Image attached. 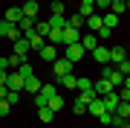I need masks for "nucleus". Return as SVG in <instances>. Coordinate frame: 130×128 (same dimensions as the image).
<instances>
[{
  "instance_id": "1",
  "label": "nucleus",
  "mask_w": 130,
  "mask_h": 128,
  "mask_svg": "<svg viewBox=\"0 0 130 128\" xmlns=\"http://www.w3.org/2000/svg\"><path fill=\"white\" fill-rule=\"evenodd\" d=\"M70 73H72V61H67L64 55H58L55 61H52V76H55V82L64 79V76H70Z\"/></svg>"
},
{
  "instance_id": "2",
  "label": "nucleus",
  "mask_w": 130,
  "mask_h": 128,
  "mask_svg": "<svg viewBox=\"0 0 130 128\" xmlns=\"http://www.w3.org/2000/svg\"><path fill=\"white\" fill-rule=\"evenodd\" d=\"M0 38H9V41H18V38H23V35H20L18 24H9V20H0Z\"/></svg>"
},
{
  "instance_id": "3",
  "label": "nucleus",
  "mask_w": 130,
  "mask_h": 128,
  "mask_svg": "<svg viewBox=\"0 0 130 128\" xmlns=\"http://www.w3.org/2000/svg\"><path fill=\"white\" fill-rule=\"evenodd\" d=\"M84 55H87V52H84V47H81V44H67V52H64V58H67V61L78 64Z\"/></svg>"
},
{
  "instance_id": "4",
  "label": "nucleus",
  "mask_w": 130,
  "mask_h": 128,
  "mask_svg": "<svg viewBox=\"0 0 130 128\" xmlns=\"http://www.w3.org/2000/svg\"><path fill=\"white\" fill-rule=\"evenodd\" d=\"M6 87L20 93V90H23V76H20L18 70H9V76H6Z\"/></svg>"
},
{
  "instance_id": "5",
  "label": "nucleus",
  "mask_w": 130,
  "mask_h": 128,
  "mask_svg": "<svg viewBox=\"0 0 130 128\" xmlns=\"http://www.w3.org/2000/svg\"><path fill=\"white\" fill-rule=\"evenodd\" d=\"M98 99H101V105H104V111H110V114H113V111H116V105L121 102L116 90H110V93H104V96H98Z\"/></svg>"
},
{
  "instance_id": "6",
  "label": "nucleus",
  "mask_w": 130,
  "mask_h": 128,
  "mask_svg": "<svg viewBox=\"0 0 130 128\" xmlns=\"http://www.w3.org/2000/svg\"><path fill=\"white\" fill-rule=\"evenodd\" d=\"M12 52H14V55H20V58L26 61V58H29V41H26V38L12 41Z\"/></svg>"
},
{
  "instance_id": "7",
  "label": "nucleus",
  "mask_w": 130,
  "mask_h": 128,
  "mask_svg": "<svg viewBox=\"0 0 130 128\" xmlns=\"http://www.w3.org/2000/svg\"><path fill=\"white\" fill-rule=\"evenodd\" d=\"M90 52H93L95 64H110V47H101V44H98V47L90 50Z\"/></svg>"
},
{
  "instance_id": "8",
  "label": "nucleus",
  "mask_w": 130,
  "mask_h": 128,
  "mask_svg": "<svg viewBox=\"0 0 130 128\" xmlns=\"http://www.w3.org/2000/svg\"><path fill=\"white\" fill-rule=\"evenodd\" d=\"M78 38H81L78 29H72V26H64V29H61V41H64V47H67V44H78Z\"/></svg>"
},
{
  "instance_id": "9",
  "label": "nucleus",
  "mask_w": 130,
  "mask_h": 128,
  "mask_svg": "<svg viewBox=\"0 0 130 128\" xmlns=\"http://www.w3.org/2000/svg\"><path fill=\"white\" fill-rule=\"evenodd\" d=\"M38 55H41V58H43L46 64H52V61L58 58V47H55V44H43V50L38 52Z\"/></svg>"
},
{
  "instance_id": "10",
  "label": "nucleus",
  "mask_w": 130,
  "mask_h": 128,
  "mask_svg": "<svg viewBox=\"0 0 130 128\" xmlns=\"http://www.w3.org/2000/svg\"><path fill=\"white\" fill-rule=\"evenodd\" d=\"M84 26H87L90 32H98V29H101V12H93L90 18H84Z\"/></svg>"
},
{
  "instance_id": "11",
  "label": "nucleus",
  "mask_w": 130,
  "mask_h": 128,
  "mask_svg": "<svg viewBox=\"0 0 130 128\" xmlns=\"http://www.w3.org/2000/svg\"><path fill=\"white\" fill-rule=\"evenodd\" d=\"M23 38L29 41V50H35V52H41V50H43V44H46V38H41V35H35V32L23 35Z\"/></svg>"
},
{
  "instance_id": "12",
  "label": "nucleus",
  "mask_w": 130,
  "mask_h": 128,
  "mask_svg": "<svg viewBox=\"0 0 130 128\" xmlns=\"http://www.w3.org/2000/svg\"><path fill=\"white\" fill-rule=\"evenodd\" d=\"M78 44L84 47V52H90V50H95V47H98V38H95V32H87L84 38H78Z\"/></svg>"
},
{
  "instance_id": "13",
  "label": "nucleus",
  "mask_w": 130,
  "mask_h": 128,
  "mask_svg": "<svg viewBox=\"0 0 130 128\" xmlns=\"http://www.w3.org/2000/svg\"><path fill=\"white\" fill-rule=\"evenodd\" d=\"M93 90H95V96H104V93H110V90H116V87L107 79H98V82H93Z\"/></svg>"
},
{
  "instance_id": "14",
  "label": "nucleus",
  "mask_w": 130,
  "mask_h": 128,
  "mask_svg": "<svg viewBox=\"0 0 130 128\" xmlns=\"http://www.w3.org/2000/svg\"><path fill=\"white\" fill-rule=\"evenodd\" d=\"M20 15H23V18L38 20V3H35V0H32V3H23V6H20Z\"/></svg>"
},
{
  "instance_id": "15",
  "label": "nucleus",
  "mask_w": 130,
  "mask_h": 128,
  "mask_svg": "<svg viewBox=\"0 0 130 128\" xmlns=\"http://www.w3.org/2000/svg\"><path fill=\"white\" fill-rule=\"evenodd\" d=\"M23 90L38 93V90H41V79H38V76H26V79H23Z\"/></svg>"
},
{
  "instance_id": "16",
  "label": "nucleus",
  "mask_w": 130,
  "mask_h": 128,
  "mask_svg": "<svg viewBox=\"0 0 130 128\" xmlns=\"http://www.w3.org/2000/svg\"><path fill=\"white\" fill-rule=\"evenodd\" d=\"M20 18H23V15H20V6H9L6 15H3V20H9V24H18Z\"/></svg>"
},
{
  "instance_id": "17",
  "label": "nucleus",
  "mask_w": 130,
  "mask_h": 128,
  "mask_svg": "<svg viewBox=\"0 0 130 128\" xmlns=\"http://www.w3.org/2000/svg\"><path fill=\"white\" fill-rule=\"evenodd\" d=\"M124 58H127L124 55V47H110V64L113 67H116L119 61H124Z\"/></svg>"
},
{
  "instance_id": "18",
  "label": "nucleus",
  "mask_w": 130,
  "mask_h": 128,
  "mask_svg": "<svg viewBox=\"0 0 130 128\" xmlns=\"http://www.w3.org/2000/svg\"><path fill=\"white\" fill-rule=\"evenodd\" d=\"M87 114H93V117H101V114H104V105H101V99H98V96L87 105Z\"/></svg>"
},
{
  "instance_id": "19",
  "label": "nucleus",
  "mask_w": 130,
  "mask_h": 128,
  "mask_svg": "<svg viewBox=\"0 0 130 128\" xmlns=\"http://www.w3.org/2000/svg\"><path fill=\"white\" fill-rule=\"evenodd\" d=\"M113 117L127 119V117H130V102H119V105H116V111H113Z\"/></svg>"
},
{
  "instance_id": "20",
  "label": "nucleus",
  "mask_w": 130,
  "mask_h": 128,
  "mask_svg": "<svg viewBox=\"0 0 130 128\" xmlns=\"http://www.w3.org/2000/svg\"><path fill=\"white\" fill-rule=\"evenodd\" d=\"M35 35L46 38V35H49V20H35Z\"/></svg>"
},
{
  "instance_id": "21",
  "label": "nucleus",
  "mask_w": 130,
  "mask_h": 128,
  "mask_svg": "<svg viewBox=\"0 0 130 128\" xmlns=\"http://www.w3.org/2000/svg\"><path fill=\"white\" fill-rule=\"evenodd\" d=\"M52 117H55V111H49L46 105H43V108H38V119H41V122H46V125H49V122H52Z\"/></svg>"
},
{
  "instance_id": "22",
  "label": "nucleus",
  "mask_w": 130,
  "mask_h": 128,
  "mask_svg": "<svg viewBox=\"0 0 130 128\" xmlns=\"http://www.w3.org/2000/svg\"><path fill=\"white\" fill-rule=\"evenodd\" d=\"M95 99V90L93 87H87V90H78V102H84V105H90Z\"/></svg>"
},
{
  "instance_id": "23",
  "label": "nucleus",
  "mask_w": 130,
  "mask_h": 128,
  "mask_svg": "<svg viewBox=\"0 0 130 128\" xmlns=\"http://www.w3.org/2000/svg\"><path fill=\"white\" fill-rule=\"evenodd\" d=\"M64 26H67L64 15H52V18H49V29H64Z\"/></svg>"
},
{
  "instance_id": "24",
  "label": "nucleus",
  "mask_w": 130,
  "mask_h": 128,
  "mask_svg": "<svg viewBox=\"0 0 130 128\" xmlns=\"http://www.w3.org/2000/svg\"><path fill=\"white\" fill-rule=\"evenodd\" d=\"M46 108H49V111H61V108H64V99H61L58 93L49 96V99H46Z\"/></svg>"
},
{
  "instance_id": "25",
  "label": "nucleus",
  "mask_w": 130,
  "mask_h": 128,
  "mask_svg": "<svg viewBox=\"0 0 130 128\" xmlns=\"http://www.w3.org/2000/svg\"><path fill=\"white\" fill-rule=\"evenodd\" d=\"M93 12H95V6H93V3H78V12H75V15H81V18H90Z\"/></svg>"
},
{
  "instance_id": "26",
  "label": "nucleus",
  "mask_w": 130,
  "mask_h": 128,
  "mask_svg": "<svg viewBox=\"0 0 130 128\" xmlns=\"http://www.w3.org/2000/svg\"><path fill=\"white\" fill-rule=\"evenodd\" d=\"M67 26L81 29V26H84V18H81V15H70V18H67Z\"/></svg>"
},
{
  "instance_id": "27",
  "label": "nucleus",
  "mask_w": 130,
  "mask_h": 128,
  "mask_svg": "<svg viewBox=\"0 0 130 128\" xmlns=\"http://www.w3.org/2000/svg\"><path fill=\"white\" fill-rule=\"evenodd\" d=\"M75 82H78V76H72V73H70V76H64V79H58L55 85H64V87H75Z\"/></svg>"
},
{
  "instance_id": "28",
  "label": "nucleus",
  "mask_w": 130,
  "mask_h": 128,
  "mask_svg": "<svg viewBox=\"0 0 130 128\" xmlns=\"http://www.w3.org/2000/svg\"><path fill=\"white\" fill-rule=\"evenodd\" d=\"M6 61H9V70H18V64H23V58L12 52V55H6Z\"/></svg>"
},
{
  "instance_id": "29",
  "label": "nucleus",
  "mask_w": 130,
  "mask_h": 128,
  "mask_svg": "<svg viewBox=\"0 0 130 128\" xmlns=\"http://www.w3.org/2000/svg\"><path fill=\"white\" fill-rule=\"evenodd\" d=\"M52 15H64V0H52Z\"/></svg>"
},
{
  "instance_id": "30",
  "label": "nucleus",
  "mask_w": 130,
  "mask_h": 128,
  "mask_svg": "<svg viewBox=\"0 0 130 128\" xmlns=\"http://www.w3.org/2000/svg\"><path fill=\"white\" fill-rule=\"evenodd\" d=\"M93 6H95V12H107L110 9V0H93Z\"/></svg>"
},
{
  "instance_id": "31",
  "label": "nucleus",
  "mask_w": 130,
  "mask_h": 128,
  "mask_svg": "<svg viewBox=\"0 0 130 128\" xmlns=\"http://www.w3.org/2000/svg\"><path fill=\"white\" fill-rule=\"evenodd\" d=\"M9 108H12L9 99H0V117H6V114H9Z\"/></svg>"
},
{
  "instance_id": "32",
  "label": "nucleus",
  "mask_w": 130,
  "mask_h": 128,
  "mask_svg": "<svg viewBox=\"0 0 130 128\" xmlns=\"http://www.w3.org/2000/svg\"><path fill=\"white\" fill-rule=\"evenodd\" d=\"M75 114H78V117H81V114H87V105L78 102V99H75Z\"/></svg>"
},
{
  "instance_id": "33",
  "label": "nucleus",
  "mask_w": 130,
  "mask_h": 128,
  "mask_svg": "<svg viewBox=\"0 0 130 128\" xmlns=\"http://www.w3.org/2000/svg\"><path fill=\"white\" fill-rule=\"evenodd\" d=\"M6 76H9V70H0V85H6Z\"/></svg>"
},
{
  "instance_id": "34",
  "label": "nucleus",
  "mask_w": 130,
  "mask_h": 128,
  "mask_svg": "<svg viewBox=\"0 0 130 128\" xmlns=\"http://www.w3.org/2000/svg\"><path fill=\"white\" fill-rule=\"evenodd\" d=\"M6 93H9V87H6V85H0V99H6Z\"/></svg>"
},
{
  "instance_id": "35",
  "label": "nucleus",
  "mask_w": 130,
  "mask_h": 128,
  "mask_svg": "<svg viewBox=\"0 0 130 128\" xmlns=\"http://www.w3.org/2000/svg\"><path fill=\"white\" fill-rule=\"evenodd\" d=\"M78 3H93V0H78Z\"/></svg>"
},
{
  "instance_id": "36",
  "label": "nucleus",
  "mask_w": 130,
  "mask_h": 128,
  "mask_svg": "<svg viewBox=\"0 0 130 128\" xmlns=\"http://www.w3.org/2000/svg\"><path fill=\"white\" fill-rule=\"evenodd\" d=\"M23 3H32V0H23Z\"/></svg>"
},
{
  "instance_id": "37",
  "label": "nucleus",
  "mask_w": 130,
  "mask_h": 128,
  "mask_svg": "<svg viewBox=\"0 0 130 128\" xmlns=\"http://www.w3.org/2000/svg\"><path fill=\"white\" fill-rule=\"evenodd\" d=\"M124 3H130V0H124Z\"/></svg>"
},
{
  "instance_id": "38",
  "label": "nucleus",
  "mask_w": 130,
  "mask_h": 128,
  "mask_svg": "<svg viewBox=\"0 0 130 128\" xmlns=\"http://www.w3.org/2000/svg\"><path fill=\"white\" fill-rule=\"evenodd\" d=\"M75 3H78V0H75Z\"/></svg>"
}]
</instances>
